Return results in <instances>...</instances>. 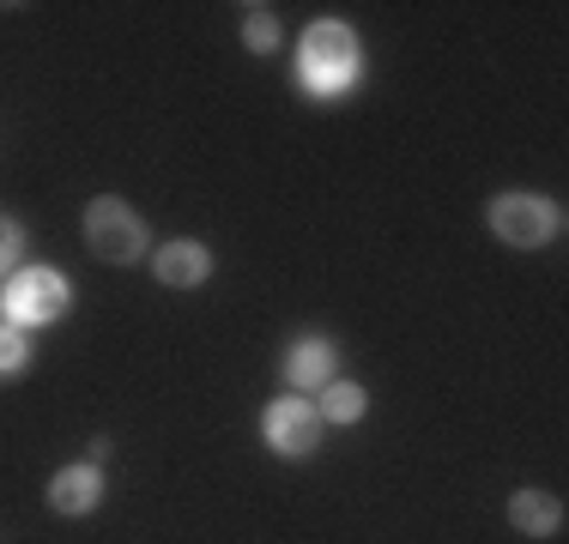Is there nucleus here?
Returning a JSON list of instances; mask_svg holds the SVG:
<instances>
[{
  "label": "nucleus",
  "mask_w": 569,
  "mask_h": 544,
  "mask_svg": "<svg viewBox=\"0 0 569 544\" xmlns=\"http://www.w3.org/2000/svg\"><path fill=\"white\" fill-rule=\"evenodd\" d=\"M297 61H303L309 91H346L351 79H358V37H351V24H340V19H321L303 31Z\"/></svg>",
  "instance_id": "1"
},
{
  "label": "nucleus",
  "mask_w": 569,
  "mask_h": 544,
  "mask_svg": "<svg viewBox=\"0 0 569 544\" xmlns=\"http://www.w3.org/2000/svg\"><path fill=\"white\" fill-rule=\"evenodd\" d=\"M86 242H91V254H103L110 266H133L146 254V224L128 200L103 194L86 206Z\"/></svg>",
  "instance_id": "2"
},
{
  "label": "nucleus",
  "mask_w": 569,
  "mask_h": 544,
  "mask_svg": "<svg viewBox=\"0 0 569 544\" xmlns=\"http://www.w3.org/2000/svg\"><path fill=\"white\" fill-rule=\"evenodd\" d=\"M491 230L509 249H539L558 236V206L546 194H497L491 200Z\"/></svg>",
  "instance_id": "3"
},
{
  "label": "nucleus",
  "mask_w": 569,
  "mask_h": 544,
  "mask_svg": "<svg viewBox=\"0 0 569 544\" xmlns=\"http://www.w3.org/2000/svg\"><path fill=\"white\" fill-rule=\"evenodd\" d=\"M67 315V279L49 266H24L7 279V321L12 326H37V321H61Z\"/></svg>",
  "instance_id": "4"
},
{
  "label": "nucleus",
  "mask_w": 569,
  "mask_h": 544,
  "mask_svg": "<svg viewBox=\"0 0 569 544\" xmlns=\"http://www.w3.org/2000/svg\"><path fill=\"white\" fill-rule=\"evenodd\" d=\"M261 430H267V447L284 460H303L321 447V412L309 400H273L261 417Z\"/></svg>",
  "instance_id": "5"
},
{
  "label": "nucleus",
  "mask_w": 569,
  "mask_h": 544,
  "mask_svg": "<svg viewBox=\"0 0 569 544\" xmlns=\"http://www.w3.org/2000/svg\"><path fill=\"white\" fill-rule=\"evenodd\" d=\"M152 272L170 284V291H194V284L212 272V254L200 249V242H164V249L152 254Z\"/></svg>",
  "instance_id": "6"
},
{
  "label": "nucleus",
  "mask_w": 569,
  "mask_h": 544,
  "mask_svg": "<svg viewBox=\"0 0 569 544\" xmlns=\"http://www.w3.org/2000/svg\"><path fill=\"white\" fill-rule=\"evenodd\" d=\"M103 502V472L98 466H61L56 484H49V508L61 514H91Z\"/></svg>",
  "instance_id": "7"
},
{
  "label": "nucleus",
  "mask_w": 569,
  "mask_h": 544,
  "mask_svg": "<svg viewBox=\"0 0 569 544\" xmlns=\"http://www.w3.org/2000/svg\"><path fill=\"white\" fill-rule=\"evenodd\" d=\"M333 370H340V351L328 345V339H297L291 357H284V375H291V387H328Z\"/></svg>",
  "instance_id": "8"
},
{
  "label": "nucleus",
  "mask_w": 569,
  "mask_h": 544,
  "mask_svg": "<svg viewBox=\"0 0 569 544\" xmlns=\"http://www.w3.org/2000/svg\"><path fill=\"white\" fill-rule=\"evenodd\" d=\"M509 521L521 526V533H533V538H551L563 526V502L546 496V490H515V496H509Z\"/></svg>",
  "instance_id": "9"
},
{
  "label": "nucleus",
  "mask_w": 569,
  "mask_h": 544,
  "mask_svg": "<svg viewBox=\"0 0 569 544\" xmlns=\"http://www.w3.org/2000/svg\"><path fill=\"white\" fill-rule=\"evenodd\" d=\"M363 405H370V393H363L358 381H328L316 412H321V424H358Z\"/></svg>",
  "instance_id": "10"
},
{
  "label": "nucleus",
  "mask_w": 569,
  "mask_h": 544,
  "mask_svg": "<svg viewBox=\"0 0 569 544\" xmlns=\"http://www.w3.org/2000/svg\"><path fill=\"white\" fill-rule=\"evenodd\" d=\"M242 37H249V49H279V19H273V12H261V7H254L249 12V24H242Z\"/></svg>",
  "instance_id": "11"
},
{
  "label": "nucleus",
  "mask_w": 569,
  "mask_h": 544,
  "mask_svg": "<svg viewBox=\"0 0 569 544\" xmlns=\"http://www.w3.org/2000/svg\"><path fill=\"white\" fill-rule=\"evenodd\" d=\"M24 357H31V345H24V333L7 321V326H0V375L24 370Z\"/></svg>",
  "instance_id": "12"
},
{
  "label": "nucleus",
  "mask_w": 569,
  "mask_h": 544,
  "mask_svg": "<svg viewBox=\"0 0 569 544\" xmlns=\"http://www.w3.org/2000/svg\"><path fill=\"white\" fill-rule=\"evenodd\" d=\"M19 254H24V230L12 224V218H0V272L19 266Z\"/></svg>",
  "instance_id": "13"
}]
</instances>
